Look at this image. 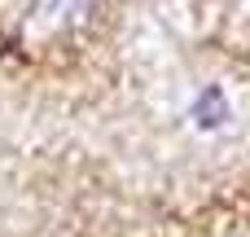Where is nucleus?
Segmentation results:
<instances>
[{
	"label": "nucleus",
	"instance_id": "obj_1",
	"mask_svg": "<svg viewBox=\"0 0 250 237\" xmlns=\"http://www.w3.org/2000/svg\"><path fill=\"white\" fill-rule=\"evenodd\" d=\"M193 119H198L202 128H220V123L229 119V106H224V92H220V88H207V92L198 97V106H193Z\"/></svg>",
	"mask_w": 250,
	"mask_h": 237
}]
</instances>
